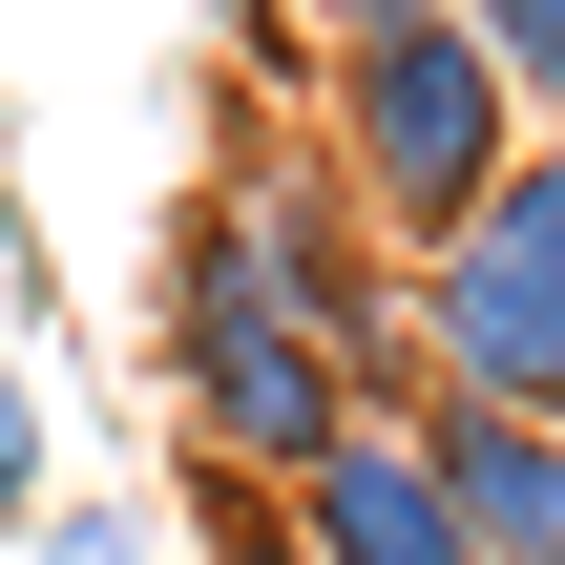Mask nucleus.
Returning a JSON list of instances; mask_svg holds the SVG:
<instances>
[{
    "mask_svg": "<svg viewBox=\"0 0 565 565\" xmlns=\"http://www.w3.org/2000/svg\"><path fill=\"white\" fill-rule=\"evenodd\" d=\"M503 147H524V105H503V63H482L461 21H377V42L315 63V168H335V210H356L377 252H440V231L503 189Z\"/></svg>",
    "mask_w": 565,
    "mask_h": 565,
    "instance_id": "obj_1",
    "label": "nucleus"
},
{
    "mask_svg": "<svg viewBox=\"0 0 565 565\" xmlns=\"http://www.w3.org/2000/svg\"><path fill=\"white\" fill-rule=\"evenodd\" d=\"M398 273H419V377H440V398L565 419V126H524L503 189H482L440 252H398Z\"/></svg>",
    "mask_w": 565,
    "mask_h": 565,
    "instance_id": "obj_2",
    "label": "nucleus"
},
{
    "mask_svg": "<svg viewBox=\"0 0 565 565\" xmlns=\"http://www.w3.org/2000/svg\"><path fill=\"white\" fill-rule=\"evenodd\" d=\"M294 565H482L461 503H440V461H419V419H335L294 461Z\"/></svg>",
    "mask_w": 565,
    "mask_h": 565,
    "instance_id": "obj_3",
    "label": "nucleus"
},
{
    "mask_svg": "<svg viewBox=\"0 0 565 565\" xmlns=\"http://www.w3.org/2000/svg\"><path fill=\"white\" fill-rule=\"evenodd\" d=\"M419 419V461H440V503H461V545L482 565H565V419H503V398H398Z\"/></svg>",
    "mask_w": 565,
    "mask_h": 565,
    "instance_id": "obj_4",
    "label": "nucleus"
},
{
    "mask_svg": "<svg viewBox=\"0 0 565 565\" xmlns=\"http://www.w3.org/2000/svg\"><path fill=\"white\" fill-rule=\"evenodd\" d=\"M440 21L503 63V105H524V126H565V0H440Z\"/></svg>",
    "mask_w": 565,
    "mask_h": 565,
    "instance_id": "obj_5",
    "label": "nucleus"
},
{
    "mask_svg": "<svg viewBox=\"0 0 565 565\" xmlns=\"http://www.w3.org/2000/svg\"><path fill=\"white\" fill-rule=\"evenodd\" d=\"M21 545H42V565H147V503H42Z\"/></svg>",
    "mask_w": 565,
    "mask_h": 565,
    "instance_id": "obj_6",
    "label": "nucleus"
},
{
    "mask_svg": "<svg viewBox=\"0 0 565 565\" xmlns=\"http://www.w3.org/2000/svg\"><path fill=\"white\" fill-rule=\"evenodd\" d=\"M252 21H273V42H315V63H335V42H377V21H440V0H252Z\"/></svg>",
    "mask_w": 565,
    "mask_h": 565,
    "instance_id": "obj_7",
    "label": "nucleus"
},
{
    "mask_svg": "<svg viewBox=\"0 0 565 565\" xmlns=\"http://www.w3.org/2000/svg\"><path fill=\"white\" fill-rule=\"evenodd\" d=\"M42 524V419H0V545Z\"/></svg>",
    "mask_w": 565,
    "mask_h": 565,
    "instance_id": "obj_8",
    "label": "nucleus"
},
{
    "mask_svg": "<svg viewBox=\"0 0 565 565\" xmlns=\"http://www.w3.org/2000/svg\"><path fill=\"white\" fill-rule=\"evenodd\" d=\"M0 419H21V356H0Z\"/></svg>",
    "mask_w": 565,
    "mask_h": 565,
    "instance_id": "obj_9",
    "label": "nucleus"
}]
</instances>
